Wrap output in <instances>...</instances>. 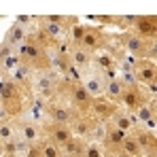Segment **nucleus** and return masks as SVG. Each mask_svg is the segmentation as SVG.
<instances>
[{
	"label": "nucleus",
	"instance_id": "obj_1",
	"mask_svg": "<svg viewBox=\"0 0 157 157\" xmlns=\"http://www.w3.org/2000/svg\"><path fill=\"white\" fill-rule=\"evenodd\" d=\"M32 98V89L28 85L13 83L6 75H0V108L11 119L19 117L28 100Z\"/></svg>",
	"mask_w": 157,
	"mask_h": 157
},
{
	"label": "nucleus",
	"instance_id": "obj_2",
	"mask_svg": "<svg viewBox=\"0 0 157 157\" xmlns=\"http://www.w3.org/2000/svg\"><path fill=\"white\" fill-rule=\"evenodd\" d=\"M113 40L123 49L125 55H130L134 59H155L157 62V40H149L138 36L136 32H113Z\"/></svg>",
	"mask_w": 157,
	"mask_h": 157
},
{
	"label": "nucleus",
	"instance_id": "obj_3",
	"mask_svg": "<svg viewBox=\"0 0 157 157\" xmlns=\"http://www.w3.org/2000/svg\"><path fill=\"white\" fill-rule=\"evenodd\" d=\"M19 62L28 66L32 72H40V70H49L51 68V55H49V49L45 45H40L36 38L28 36L26 40L15 49Z\"/></svg>",
	"mask_w": 157,
	"mask_h": 157
},
{
	"label": "nucleus",
	"instance_id": "obj_4",
	"mask_svg": "<svg viewBox=\"0 0 157 157\" xmlns=\"http://www.w3.org/2000/svg\"><path fill=\"white\" fill-rule=\"evenodd\" d=\"M57 83H59V75H57L53 68L34 72V75H32V81H30L32 96H34V98H40L43 102L57 100Z\"/></svg>",
	"mask_w": 157,
	"mask_h": 157
},
{
	"label": "nucleus",
	"instance_id": "obj_5",
	"mask_svg": "<svg viewBox=\"0 0 157 157\" xmlns=\"http://www.w3.org/2000/svg\"><path fill=\"white\" fill-rule=\"evenodd\" d=\"M113 40V32H108L106 28L96 26V24H85V32H83V38H81V49L89 53H98L106 49Z\"/></svg>",
	"mask_w": 157,
	"mask_h": 157
},
{
	"label": "nucleus",
	"instance_id": "obj_6",
	"mask_svg": "<svg viewBox=\"0 0 157 157\" xmlns=\"http://www.w3.org/2000/svg\"><path fill=\"white\" fill-rule=\"evenodd\" d=\"M151 98H155V96H151L142 85H138V83H136V85H125L119 106L125 108V110H130V113H134L136 108H140L142 104H147Z\"/></svg>",
	"mask_w": 157,
	"mask_h": 157
},
{
	"label": "nucleus",
	"instance_id": "obj_7",
	"mask_svg": "<svg viewBox=\"0 0 157 157\" xmlns=\"http://www.w3.org/2000/svg\"><path fill=\"white\" fill-rule=\"evenodd\" d=\"M132 72H134V77H136V83H138V85L149 87V85L157 83V62H155V59H147V57H142V59H134V64H132Z\"/></svg>",
	"mask_w": 157,
	"mask_h": 157
},
{
	"label": "nucleus",
	"instance_id": "obj_8",
	"mask_svg": "<svg viewBox=\"0 0 157 157\" xmlns=\"http://www.w3.org/2000/svg\"><path fill=\"white\" fill-rule=\"evenodd\" d=\"M45 110H47V121L62 123V125H70L75 121V117L78 115L77 110H72L64 100H51V102H47Z\"/></svg>",
	"mask_w": 157,
	"mask_h": 157
},
{
	"label": "nucleus",
	"instance_id": "obj_9",
	"mask_svg": "<svg viewBox=\"0 0 157 157\" xmlns=\"http://www.w3.org/2000/svg\"><path fill=\"white\" fill-rule=\"evenodd\" d=\"M13 125H15L17 138H21L26 144H36V142L43 140V125H38V123H34V121L15 117V119H13Z\"/></svg>",
	"mask_w": 157,
	"mask_h": 157
},
{
	"label": "nucleus",
	"instance_id": "obj_10",
	"mask_svg": "<svg viewBox=\"0 0 157 157\" xmlns=\"http://www.w3.org/2000/svg\"><path fill=\"white\" fill-rule=\"evenodd\" d=\"M136 138V142L142 149V157H157V132L155 130H147L142 125H136L130 132Z\"/></svg>",
	"mask_w": 157,
	"mask_h": 157
},
{
	"label": "nucleus",
	"instance_id": "obj_11",
	"mask_svg": "<svg viewBox=\"0 0 157 157\" xmlns=\"http://www.w3.org/2000/svg\"><path fill=\"white\" fill-rule=\"evenodd\" d=\"M132 115H134V119H136L138 125L157 132V98H151L147 104H142L140 108H136Z\"/></svg>",
	"mask_w": 157,
	"mask_h": 157
},
{
	"label": "nucleus",
	"instance_id": "obj_12",
	"mask_svg": "<svg viewBox=\"0 0 157 157\" xmlns=\"http://www.w3.org/2000/svg\"><path fill=\"white\" fill-rule=\"evenodd\" d=\"M117 110H119V104L110 102L104 96L94 98V100H91V106H89V115H91L96 121H104V123L110 121V117H113Z\"/></svg>",
	"mask_w": 157,
	"mask_h": 157
},
{
	"label": "nucleus",
	"instance_id": "obj_13",
	"mask_svg": "<svg viewBox=\"0 0 157 157\" xmlns=\"http://www.w3.org/2000/svg\"><path fill=\"white\" fill-rule=\"evenodd\" d=\"M43 138L51 140L53 144H57V147H64V144H66L70 138H75V136H72L70 125H62V123H51V121H47V123L43 125Z\"/></svg>",
	"mask_w": 157,
	"mask_h": 157
},
{
	"label": "nucleus",
	"instance_id": "obj_14",
	"mask_svg": "<svg viewBox=\"0 0 157 157\" xmlns=\"http://www.w3.org/2000/svg\"><path fill=\"white\" fill-rule=\"evenodd\" d=\"M45 106L47 102H43L40 98H30L28 100V104L24 106V110H21V119H28V121H34V123H38V125H45L47 123V110H45Z\"/></svg>",
	"mask_w": 157,
	"mask_h": 157
},
{
	"label": "nucleus",
	"instance_id": "obj_15",
	"mask_svg": "<svg viewBox=\"0 0 157 157\" xmlns=\"http://www.w3.org/2000/svg\"><path fill=\"white\" fill-rule=\"evenodd\" d=\"M130 32H136L149 40H157V15H136Z\"/></svg>",
	"mask_w": 157,
	"mask_h": 157
},
{
	"label": "nucleus",
	"instance_id": "obj_16",
	"mask_svg": "<svg viewBox=\"0 0 157 157\" xmlns=\"http://www.w3.org/2000/svg\"><path fill=\"white\" fill-rule=\"evenodd\" d=\"M96 123H98V121H96L89 113H85V115H77L75 121L70 123L72 136H75V138H81V140H91L94 130H96Z\"/></svg>",
	"mask_w": 157,
	"mask_h": 157
},
{
	"label": "nucleus",
	"instance_id": "obj_17",
	"mask_svg": "<svg viewBox=\"0 0 157 157\" xmlns=\"http://www.w3.org/2000/svg\"><path fill=\"white\" fill-rule=\"evenodd\" d=\"M106 81L108 78L96 70H89L81 77V85L85 87V91L91 96V98H98V96H104V89H106Z\"/></svg>",
	"mask_w": 157,
	"mask_h": 157
},
{
	"label": "nucleus",
	"instance_id": "obj_18",
	"mask_svg": "<svg viewBox=\"0 0 157 157\" xmlns=\"http://www.w3.org/2000/svg\"><path fill=\"white\" fill-rule=\"evenodd\" d=\"M68 59H70V66L78 72V77H83L85 72L91 70V59H94V53L85 51L81 47H72L68 53Z\"/></svg>",
	"mask_w": 157,
	"mask_h": 157
},
{
	"label": "nucleus",
	"instance_id": "obj_19",
	"mask_svg": "<svg viewBox=\"0 0 157 157\" xmlns=\"http://www.w3.org/2000/svg\"><path fill=\"white\" fill-rule=\"evenodd\" d=\"M125 132H121L119 128H115V125H110L108 121H106V128H104V136H102V144L106 147V151H117L119 149V144L125 140Z\"/></svg>",
	"mask_w": 157,
	"mask_h": 157
},
{
	"label": "nucleus",
	"instance_id": "obj_20",
	"mask_svg": "<svg viewBox=\"0 0 157 157\" xmlns=\"http://www.w3.org/2000/svg\"><path fill=\"white\" fill-rule=\"evenodd\" d=\"M110 125H115V128H119L121 132H125V134H130L138 123H136V119H134V115H132L130 110H125V108H121L119 106V110L110 117V121H108Z\"/></svg>",
	"mask_w": 157,
	"mask_h": 157
},
{
	"label": "nucleus",
	"instance_id": "obj_21",
	"mask_svg": "<svg viewBox=\"0 0 157 157\" xmlns=\"http://www.w3.org/2000/svg\"><path fill=\"white\" fill-rule=\"evenodd\" d=\"M28 36H30V32H28L26 28H21V26H17L15 21L11 24V28L6 30V34H4V38H2V43H6L11 49H17L24 40H26Z\"/></svg>",
	"mask_w": 157,
	"mask_h": 157
},
{
	"label": "nucleus",
	"instance_id": "obj_22",
	"mask_svg": "<svg viewBox=\"0 0 157 157\" xmlns=\"http://www.w3.org/2000/svg\"><path fill=\"white\" fill-rule=\"evenodd\" d=\"M123 89H125V83L119 77H113L106 81V89H104V98H108L110 102L119 104L121 102V96H123Z\"/></svg>",
	"mask_w": 157,
	"mask_h": 157
},
{
	"label": "nucleus",
	"instance_id": "obj_23",
	"mask_svg": "<svg viewBox=\"0 0 157 157\" xmlns=\"http://www.w3.org/2000/svg\"><path fill=\"white\" fill-rule=\"evenodd\" d=\"M32 75H34V72H32V70H30L28 66H24L21 62H19V64H17V66H15V68H13L11 72H6V77L11 78L13 83H19V85H28V87H30Z\"/></svg>",
	"mask_w": 157,
	"mask_h": 157
},
{
	"label": "nucleus",
	"instance_id": "obj_24",
	"mask_svg": "<svg viewBox=\"0 0 157 157\" xmlns=\"http://www.w3.org/2000/svg\"><path fill=\"white\" fill-rule=\"evenodd\" d=\"M85 142L81 138H70L62 147V157H85Z\"/></svg>",
	"mask_w": 157,
	"mask_h": 157
},
{
	"label": "nucleus",
	"instance_id": "obj_25",
	"mask_svg": "<svg viewBox=\"0 0 157 157\" xmlns=\"http://www.w3.org/2000/svg\"><path fill=\"white\" fill-rule=\"evenodd\" d=\"M119 153H123V155H130V157H142V149H140V144L136 142V138L128 134L125 136V140L119 144V149H117Z\"/></svg>",
	"mask_w": 157,
	"mask_h": 157
},
{
	"label": "nucleus",
	"instance_id": "obj_26",
	"mask_svg": "<svg viewBox=\"0 0 157 157\" xmlns=\"http://www.w3.org/2000/svg\"><path fill=\"white\" fill-rule=\"evenodd\" d=\"M106 155H108V151L102 142H98V140L85 142V157H106Z\"/></svg>",
	"mask_w": 157,
	"mask_h": 157
},
{
	"label": "nucleus",
	"instance_id": "obj_27",
	"mask_svg": "<svg viewBox=\"0 0 157 157\" xmlns=\"http://www.w3.org/2000/svg\"><path fill=\"white\" fill-rule=\"evenodd\" d=\"M40 153H43V157H62V147H57L51 140L43 138L40 140Z\"/></svg>",
	"mask_w": 157,
	"mask_h": 157
},
{
	"label": "nucleus",
	"instance_id": "obj_28",
	"mask_svg": "<svg viewBox=\"0 0 157 157\" xmlns=\"http://www.w3.org/2000/svg\"><path fill=\"white\" fill-rule=\"evenodd\" d=\"M17 134H15V125H13V119H9V121H2L0 123V142H9V140H13Z\"/></svg>",
	"mask_w": 157,
	"mask_h": 157
},
{
	"label": "nucleus",
	"instance_id": "obj_29",
	"mask_svg": "<svg viewBox=\"0 0 157 157\" xmlns=\"http://www.w3.org/2000/svg\"><path fill=\"white\" fill-rule=\"evenodd\" d=\"M108 155H110V157H130V155H123V153H119V151H108Z\"/></svg>",
	"mask_w": 157,
	"mask_h": 157
},
{
	"label": "nucleus",
	"instance_id": "obj_30",
	"mask_svg": "<svg viewBox=\"0 0 157 157\" xmlns=\"http://www.w3.org/2000/svg\"><path fill=\"white\" fill-rule=\"evenodd\" d=\"M2 149H4V142H0V157H2Z\"/></svg>",
	"mask_w": 157,
	"mask_h": 157
},
{
	"label": "nucleus",
	"instance_id": "obj_31",
	"mask_svg": "<svg viewBox=\"0 0 157 157\" xmlns=\"http://www.w3.org/2000/svg\"><path fill=\"white\" fill-rule=\"evenodd\" d=\"M0 110H2V108H0Z\"/></svg>",
	"mask_w": 157,
	"mask_h": 157
}]
</instances>
